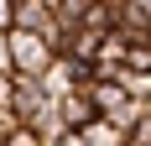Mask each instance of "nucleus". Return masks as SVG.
<instances>
[{"label":"nucleus","mask_w":151,"mask_h":146,"mask_svg":"<svg viewBox=\"0 0 151 146\" xmlns=\"http://www.w3.org/2000/svg\"><path fill=\"white\" fill-rule=\"evenodd\" d=\"M5 58H11V73H21V78H42L47 68H52V42H47L42 31H5Z\"/></svg>","instance_id":"1"},{"label":"nucleus","mask_w":151,"mask_h":146,"mask_svg":"<svg viewBox=\"0 0 151 146\" xmlns=\"http://www.w3.org/2000/svg\"><path fill=\"white\" fill-rule=\"evenodd\" d=\"M5 146H47V136L37 131V125H11V136H5Z\"/></svg>","instance_id":"2"}]
</instances>
